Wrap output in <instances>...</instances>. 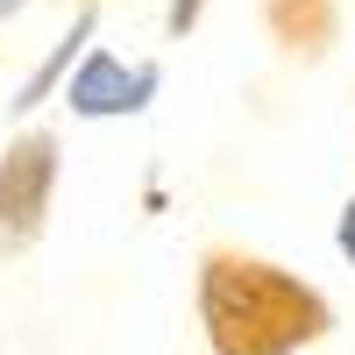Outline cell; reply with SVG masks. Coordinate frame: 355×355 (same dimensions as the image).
Wrapping results in <instances>:
<instances>
[{
    "mask_svg": "<svg viewBox=\"0 0 355 355\" xmlns=\"http://www.w3.org/2000/svg\"><path fill=\"white\" fill-rule=\"evenodd\" d=\"M50 192H57V135L28 128L0 157V256L36 249V234L50 220Z\"/></svg>",
    "mask_w": 355,
    "mask_h": 355,
    "instance_id": "7a4b0ae2",
    "label": "cell"
},
{
    "mask_svg": "<svg viewBox=\"0 0 355 355\" xmlns=\"http://www.w3.org/2000/svg\"><path fill=\"white\" fill-rule=\"evenodd\" d=\"M28 8V0H0V21H8V15H21Z\"/></svg>",
    "mask_w": 355,
    "mask_h": 355,
    "instance_id": "52a82bcc",
    "label": "cell"
},
{
    "mask_svg": "<svg viewBox=\"0 0 355 355\" xmlns=\"http://www.w3.org/2000/svg\"><path fill=\"white\" fill-rule=\"evenodd\" d=\"M199 8H206V0H171V15H164V28H171V36H185V28L199 21Z\"/></svg>",
    "mask_w": 355,
    "mask_h": 355,
    "instance_id": "5b68a950",
    "label": "cell"
},
{
    "mask_svg": "<svg viewBox=\"0 0 355 355\" xmlns=\"http://www.w3.org/2000/svg\"><path fill=\"white\" fill-rule=\"evenodd\" d=\"M150 93H157V64H121V57H107V50H93L78 64V78L64 85V100H71V114H85V121H107V114H135V107H150Z\"/></svg>",
    "mask_w": 355,
    "mask_h": 355,
    "instance_id": "3957f363",
    "label": "cell"
},
{
    "mask_svg": "<svg viewBox=\"0 0 355 355\" xmlns=\"http://www.w3.org/2000/svg\"><path fill=\"white\" fill-rule=\"evenodd\" d=\"M270 28L291 50H320L334 36V8H327V0H270Z\"/></svg>",
    "mask_w": 355,
    "mask_h": 355,
    "instance_id": "277c9868",
    "label": "cell"
},
{
    "mask_svg": "<svg viewBox=\"0 0 355 355\" xmlns=\"http://www.w3.org/2000/svg\"><path fill=\"white\" fill-rule=\"evenodd\" d=\"M334 242H341V256L355 263V192H348V206H341V227H334Z\"/></svg>",
    "mask_w": 355,
    "mask_h": 355,
    "instance_id": "8992f818",
    "label": "cell"
},
{
    "mask_svg": "<svg viewBox=\"0 0 355 355\" xmlns=\"http://www.w3.org/2000/svg\"><path fill=\"white\" fill-rule=\"evenodd\" d=\"M199 320L214 355H291L334 327L327 299L291 277L284 263H263L242 249H206L199 263Z\"/></svg>",
    "mask_w": 355,
    "mask_h": 355,
    "instance_id": "6da1fadb",
    "label": "cell"
}]
</instances>
